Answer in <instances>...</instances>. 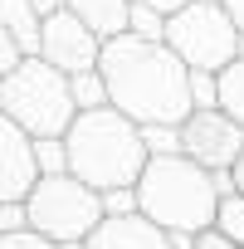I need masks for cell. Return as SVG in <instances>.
I'll return each mask as SVG.
<instances>
[{"label": "cell", "mask_w": 244, "mask_h": 249, "mask_svg": "<svg viewBox=\"0 0 244 249\" xmlns=\"http://www.w3.org/2000/svg\"><path fill=\"white\" fill-rule=\"evenodd\" d=\"M98 73L107 83V103L127 112L132 122L152 127V122H181L191 117V69L171 54L166 39H142V35H112L103 39Z\"/></svg>", "instance_id": "1"}, {"label": "cell", "mask_w": 244, "mask_h": 249, "mask_svg": "<svg viewBox=\"0 0 244 249\" xmlns=\"http://www.w3.org/2000/svg\"><path fill=\"white\" fill-rule=\"evenodd\" d=\"M69 171L78 181H88L93 191H112V186H137L142 166H147V142H142V122H132L127 112H117L112 103L103 107H83L69 132Z\"/></svg>", "instance_id": "2"}, {"label": "cell", "mask_w": 244, "mask_h": 249, "mask_svg": "<svg viewBox=\"0 0 244 249\" xmlns=\"http://www.w3.org/2000/svg\"><path fill=\"white\" fill-rule=\"evenodd\" d=\"M137 210L152 215L161 230H171L176 239H191L195 230L215 225L220 210V186L215 171H205L200 161H191L186 152L171 157H147L142 176H137Z\"/></svg>", "instance_id": "3"}, {"label": "cell", "mask_w": 244, "mask_h": 249, "mask_svg": "<svg viewBox=\"0 0 244 249\" xmlns=\"http://www.w3.org/2000/svg\"><path fill=\"white\" fill-rule=\"evenodd\" d=\"M0 112L15 117L30 137H64L69 122L78 117V103L64 69H54L39 54H25L0 78Z\"/></svg>", "instance_id": "4"}, {"label": "cell", "mask_w": 244, "mask_h": 249, "mask_svg": "<svg viewBox=\"0 0 244 249\" xmlns=\"http://www.w3.org/2000/svg\"><path fill=\"white\" fill-rule=\"evenodd\" d=\"M161 39L171 44V54L186 69H205V73H220L244 49V35H239V25L229 20V10L220 0H186L181 10L166 15Z\"/></svg>", "instance_id": "5"}, {"label": "cell", "mask_w": 244, "mask_h": 249, "mask_svg": "<svg viewBox=\"0 0 244 249\" xmlns=\"http://www.w3.org/2000/svg\"><path fill=\"white\" fill-rule=\"evenodd\" d=\"M25 210H30V230L49 234L54 244H69V239H88L93 225L103 220V191H93L73 171L39 176L25 196Z\"/></svg>", "instance_id": "6"}, {"label": "cell", "mask_w": 244, "mask_h": 249, "mask_svg": "<svg viewBox=\"0 0 244 249\" xmlns=\"http://www.w3.org/2000/svg\"><path fill=\"white\" fill-rule=\"evenodd\" d=\"M181 152L205 171H229L244 152V127L225 107H191V117L181 122Z\"/></svg>", "instance_id": "7"}, {"label": "cell", "mask_w": 244, "mask_h": 249, "mask_svg": "<svg viewBox=\"0 0 244 249\" xmlns=\"http://www.w3.org/2000/svg\"><path fill=\"white\" fill-rule=\"evenodd\" d=\"M98 54H103V39L64 5H54L44 15V30H39V59H49L54 69L64 73H83V69H98Z\"/></svg>", "instance_id": "8"}, {"label": "cell", "mask_w": 244, "mask_h": 249, "mask_svg": "<svg viewBox=\"0 0 244 249\" xmlns=\"http://www.w3.org/2000/svg\"><path fill=\"white\" fill-rule=\"evenodd\" d=\"M35 181H39L35 137L20 127L15 117L0 112V205H5V200H25Z\"/></svg>", "instance_id": "9"}, {"label": "cell", "mask_w": 244, "mask_h": 249, "mask_svg": "<svg viewBox=\"0 0 244 249\" xmlns=\"http://www.w3.org/2000/svg\"><path fill=\"white\" fill-rule=\"evenodd\" d=\"M88 249H176V234L161 230L152 215H103L88 234Z\"/></svg>", "instance_id": "10"}, {"label": "cell", "mask_w": 244, "mask_h": 249, "mask_svg": "<svg viewBox=\"0 0 244 249\" xmlns=\"http://www.w3.org/2000/svg\"><path fill=\"white\" fill-rule=\"evenodd\" d=\"M59 5L73 10L98 39L127 35V20H132V0H59Z\"/></svg>", "instance_id": "11"}, {"label": "cell", "mask_w": 244, "mask_h": 249, "mask_svg": "<svg viewBox=\"0 0 244 249\" xmlns=\"http://www.w3.org/2000/svg\"><path fill=\"white\" fill-rule=\"evenodd\" d=\"M0 25H5L25 54H39V30H44V10L35 5V0H0Z\"/></svg>", "instance_id": "12"}, {"label": "cell", "mask_w": 244, "mask_h": 249, "mask_svg": "<svg viewBox=\"0 0 244 249\" xmlns=\"http://www.w3.org/2000/svg\"><path fill=\"white\" fill-rule=\"evenodd\" d=\"M215 107H225L239 127H244V54L229 59V64L215 73Z\"/></svg>", "instance_id": "13"}, {"label": "cell", "mask_w": 244, "mask_h": 249, "mask_svg": "<svg viewBox=\"0 0 244 249\" xmlns=\"http://www.w3.org/2000/svg\"><path fill=\"white\" fill-rule=\"evenodd\" d=\"M69 88H73V103H78V112H83V107H103V103H107V83H103V73H98V69L69 73Z\"/></svg>", "instance_id": "14"}, {"label": "cell", "mask_w": 244, "mask_h": 249, "mask_svg": "<svg viewBox=\"0 0 244 249\" xmlns=\"http://www.w3.org/2000/svg\"><path fill=\"white\" fill-rule=\"evenodd\" d=\"M35 166H39V176L69 171V147H64V137H35Z\"/></svg>", "instance_id": "15"}, {"label": "cell", "mask_w": 244, "mask_h": 249, "mask_svg": "<svg viewBox=\"0 0 244 249\" xmlns=\"http://www.w3.org/2000/svg\"><path fill=\"white\" fill-rule=\"evenodd\" d=\"M215 225L244 249V196L239 191H229V196H220V210H215Z\"/></svg>", "instance_id": "16"}, {"label": "cell", "mask_w": 244, "mask_h": 249, "mask_svg": "<svg viewBox=\"0 0 244 249\" xmlns=\"http://www.w3.org/2000/svg\"><path fill=\"white\" fill-rule=\"evenodd\" d=\"M142 142H147V157H171V152H181V127L152 122V127H142Z\"/></svg>", "instance_id": "17"}, {"label": "cell", "mask_w": 244, "mask_h": 249, "mask_svg": "<svg viewBox=\"0 0 244 249\" xmlns=\"http://www.w3.org/2000/svg\"><path fill=\"white\" fill-rule=\"evenodd\" d=\"M127 30H132V35H142V39H161V30H166V15H161V10H152V5H132V20H127Z\"/></svg>", "instance_id": "18"}, {"label": "cell", "mask_w": 244, "mask_h": 249, "mask_svg": "<svg viewBox=\"0 0 244 249\" xmlns=\"http://www.w3.org/2000/svg\"><path fill=\"white\" fill-rule=\"evenodd\" d=\"M176 249H239L220 225H205V230H195L191 239H176Z\"/></svg>", "instance_id": "19"}, {"label": "cell", "mask_w": 244, "mask_h": 249, "mask_svg": "<svg viewBox=\"0 0 244 249\" xmlns=\"http://www.w3.org/2000/svg\"><path fill=\"white\" fill-rule=\"evenodd\" d=\"M0 249H59L49 234H39V230H5V234H0Z\"/></svg>", "instance_id": "20"}, {"label": "cell", "mask_w": 244, "mask_h": 249, "mask_svg": "<svg viewBox=\"0 0 244 249\" xmlns=\"http://www.w3.org/2000/svg\"><path fill=\"white\" fill-rule=\"evenodd\" d=\"M137 210V186H112L103 191V215H132Z\"/></svg>", "instance_id": "21"}, {"label": "cell", "mask_w": 244, "mask_h": 249, "mask_svg": "<svg viewBox=\"0 0 244 249\" xmlns=\"http://www.w3.org/2000/svg\"><path fill=\"white\" fill-rule=\"evenodd\" d=\"M191 103L195 107H215V73L191 69Z\"/></svg>", "instance_id": "22"}, {"label": "cell", "mask_w": 244, "mask_h": 249, "mask_svg": "<svg viewBox=\"0 0 244 249\" xmlns=\"http://www.w3.org/2000/svg\"><path fill=\"white\" fill-rule=\"evenodd\" d=\"M20 59H25V44H20V39L5 30V25H0V78H5V73H10Z\"/></svg>", "instance_id": "23"}, {"label": "cell", "mask_w": 244, "mask_h": 249, "mask_svg": "<svg viewBox=\"0 0 244 249\" xmlns=\"http://www.w3.org/2000/svg\"><path fill=\"white\" fill-rule=\"evenodd\" d=\"M25 225H30L25 200H5V205H0V234H5V230H25Z\"/></svg>", "instance_id": "24"}, {"label": "cell", "mask_w": 244, "mask_h": 249, "mask_svg": "<svg viewBox=\"0 0 244 249\" xmlns=\"http://www.w3.org/2000/svg\"><path fill=\"white\" fill-rule=\"evenodd\" d=\"M132 5H152V10L171 15V10H181V5H186V0H132Z\"/></svg>", "instance_id": "25"}, {"label": "cell", "mask_w": 244, "mask_h": 249, "mask_svg": "<svg viewBox=\"0 0 244 249\" xmlns=\"http://www.w3.org/2000/svg\"><path fill=\"white\" fill-rule=\"evenodd\" d=\"M220 5L229 10V20L239 25V35H244V0H220Z\"/></svg>", "instance_id": "26"}, {"label": "cell", "mask_w": 244, "mask_h": 249, "mask_svg": "<svg viewBox=\"0 0 244 249\" xmlns=\"http://www.w3.org/2000/svg\"><path fill=\"white\" fill-rule=\"evenodd\" d=\"M229 176H234V191H239V196H244V152H239V161H234V166H229Z\"/></svg>", "instance_id": "27"}, {"label": "cell", "mask_w": 244, "mask_h": 249, "mask_svg": "<svg viewBox=\"0 0 244 249\" xmlns=\"http://www.w3.org/2000/svg\"><path fill=\"white\" fill-rule=\"evenodd\" d=\"M59 249H88V239H69V244H59Z\"/></svg>", "instance_id": "28"}, {"label": "cell", "mask_w": 244, "mask_h": 249, "mask_svg": "<svg viewBox=\"0 0 244 249\" xmlns=\"http://www.w3.org/2000/svg\"><path fill=\"white\" fill-rule=\"evenodd\" d=\"M35 5H39V10H44V15H49V10H54V5H59V0H35Z\"/></svg>", "instance_id": "29"}]
</instances>
